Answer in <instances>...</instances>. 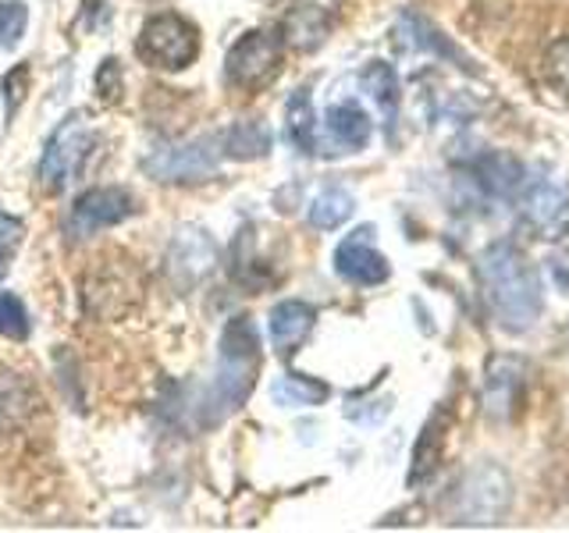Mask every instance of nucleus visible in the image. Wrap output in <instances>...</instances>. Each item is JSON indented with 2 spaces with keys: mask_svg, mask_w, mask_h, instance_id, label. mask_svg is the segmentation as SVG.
I'll return each mask as SVG.
<instances>
[{
  "mask_svg": "<svg viewBox=\"0 0 569 533\" xmlns=\"http://www.w3.org/2000/svg\"><path fill=\"white\" fill-rule=\"evenodd\" d=\"M480 289L488 306L506 331H527L541 316V281L538 271L512 242H495L477 263Z\"/></svg>",
  "mask_w": 569,
  "mask_h": 533,
  "instance_id": "1",
  "label": "nucleus"
},
{
  "mask_svg": "<svg viewBox=\"0 0 569 533\" xmlns=\"http://www.w3.org/2000/svg\"><path fill=\"white\" fill-rule=\"evenodd\" d=\"M260 373V334L249 316H236L221 334V360L213 384L203 399V420L218 423L231 409H239Z\"/></svg>",
  "mask_w": 569,
  "mask_h": 533,
  "instance_id": "2",
  "label": "nucleus"
},
{
  "mask_svg": "<svg viewBox=\"0 0 569 533\" xmlns=\"http://www.w3.org/2000/svg\"><path fill=\"white\" fill-rule=\"evenodd\" d=\"M136 50H139V58L153 68L182 71L196 61V53H200V32H196V26L186 22L182 14H157L142 26Z\"/></svg>",
  "mask_w": 569,
  "mask_h": 533,
  "instance_id": "3",
  "label": "nucleus"
},
{
  "mask_svg": "<svg viewBox=\"0 0 569 533\" xmlns=\"http://www.w3.org/2000/svg\"><path fill=\"white\" fill-rule=\"evenodd\" d=\"M281 71V36L253 29L228 50V79L239 89H260Z\"/></svg>",
  "mask_w": 569,
  "mask_h": 533,
  "instance_id": "4",
  "label": "nucleus"
},
{
  "mask_svg": "<svg viewBox=\"0 0 569 533\" xmlns=\"http://www.w3.org/2000/svg\"><path fill=\"white\" fill-rule=\"evenodd\" d=\"M89 150H93V132L86 129L79 118H71L68 124H61L53 139L47 142L43 160H40V178L50 192L64 189L71 178H76L86 164Z\"/></svg>",
  "mask_w": 569,
  "mask_h": 533,
  "instance_id": "5",
  "label": "nucleus"
},
{
  "mask_svg": "<svg viewBox=\"0 0 569 533\" xmlns=\"http://www.w3.org/2000/svg\"><path fill=\"white\" fill-rule=\"evenodd\" d=\"M218 139H192L182 147H164L147 160V171L160 182H203L218 171Z\"/></svg>",
  "mask_w": 569,
  "mask_h": 533,
  "instance_id": "6",
  "label": "nucleus"
},
{
  "mask_svg": "<svg viewBox=\"0 0 569 533\" xmlns=\"http://www.w3.org/2000/svg\"><path fill=\"white\" fill-rule=\"evenodd\" d=\"M132 210H136L132 195L124 189H89L79 195L68 213V235L71 242H82L103 228H114L124 218H132Z\"/></svg>",
  "mask_w": 569,
  "mask_h": 533,
  "instance_id": "7",
  "label": "nucleus"
},
{
  "mask_svg": "<svg viewBox=\"0 0 569 533\" xmlns=\"http://www.w3.org/2000/svg\"><path fill=\"white\" fill-rule=\"evenodd\" d=\"M129 278H136V266L129 260H111L107 266H100L97 274H89L86 306L100 316L124 313L139 299V281L129 284Z\"/></svg>",
  "mask_w": 569,
  "mask_h": 533,
  "instance_id": "8",
  "label": "nucleus"
},
{
  "mask_svg": "<svg viewBox=\"0 0 569 533\" xmlns=\"http://www.w3.org/2000/svg\"><path fill=\"white\" fill-rule=\"evenodd\" d=\"M335 271L342 274L346 281H352V284H381V281H388V274H391V266H388V260L378 253V249L370 245V228H363V231H356V235H349L342 245L335 249Z\"/></svg>",
  "mask_w": 569,
  "mask_h": 533,
  "instance_id": "9",
  "label": "nucleus"
},
{
  "mask_svg": "<svg viewBox=\"0 0 569 533\" xmlns=\"http://www.w3.org/2000/svg\"><path fill=\"white\" fill-rule=\"evenodd\" d=\"M328 32H331V14L325 4H313V0L292 4L281 22V40L296 50H317L328 40Z\"/></svg>",
  "mask_w": 569,
  "mask_h": 533,
  "instance_id": "10",
  "label": "nucleus"
},
{
  "mask_svg": "<svg viewBox=\"0 0 569 533\" xmlns=\"http://www.w3.org/2000/svg\"><path fill=\"white\" fill-rule=\"evenodd\" d=\"M313 320H317V313L310 302H299V299L278 302L271 310V320H267V328H271V345L281 355H292L313 331Z\"/></svg>",
  "mask_w": 569,
  "mask_h": 533,
  "instance_id": "11",
  "label": "nucleus"
},
{
  "mask_svg": "<svg viewBox=\"0 0 569 533\" xmlns=\"http://www.w3.org/2000/svg\"><path fill=\"white\" fill-rule=\"evenodd\" d=\"M36 409V391L26 378H18L14 370L0 366V434L14 431L18 423H26Z\"/></svg>",
  "mask_w": 569,
  "mask_h": 533,
  "instance_id": "12",
  "label": "nucleus"
},
{
  "mask_svg": "<svg viewBox=\"0 0 569 533\" xmlns=\"http://www.w3.org/2000/svg\"><path fill=\"white\" fill-rule=\"evenodd\" d=\"M328 132L331 139L338 142V147H346V150H363L367 142H370V132H373V124L367 118V111L360 103H335L328 107Z\"/></svg>",
  "mask_w": 569,
  "mask_h": 533,
  "instance_id": "13",
  "label": "nucleus"
},
{
  "mask_svg": "<svg viewBox=\"0 0 569 533\" xmlns=\"http://www.w3.org/2000/svg\"><path fill=\"white\" fill-rule=\"evenodd\" d=\"M445 431H449V413L438 409V413L427 420L423 434L413 449V470H409V484H423L427 476L438 470V462L445 455Z\"/></svg>",
  "mask_w": 569,
  "mask_h": 533,
  "instance_id": "14",
  "label": "nucleus"
},
{
  "mask_svg": "<svg viewBox=\"0 0 569 533\" xmlns=\"http://www.w3.org/2000/svg\"><path fill=\"white\" fill-rule=\"evenodd\" d=\"M360 86L367 89L373 100H378L381 114L388 121H396V114H399V76H396V68L385 64V61H373V64L363 68Z\"/></svg>",
  "mask_w": 569,
  "mask_h": 533,
  "instance_id": "15",
  "label": "nucleus"
},
{
  "mask_svg": "<svg viewBox=\"0 0 569 533\" xmlns=\"http://www.w3.org/2000/svg\"><path fill=\"white\" fill-rule=\"evenodd\" d=\"M520 378H523V366L516 360H495L491 363V370H488V409L495 416L509 413V405L516 402L512 388H520Z\"/></svg>",
  "mask_w": 569,
  "mask_h": 533,
  "instance_id": "16",
  "label": "nucleus"
},
{
  "mask_svg": "<svg viewBox=\"0 0 569 533\" xmlns=\"http://www.w3.org/2000/svg\"><path fill=\"white\" fill-rule=\"evenodd\" d=\"M271 150V132L260 121H239L236 129L224 135V153L236 160H253Z\"/></svg>",
  "mask_w": 569,
  "mask_h": 533,
  "instance_id": "17",
  "label": "nucleus"
},
{
  "mask_svg": "<svg viewBox=\"0 0 569 533\" xmlns=\"http://www.w3.org/2000/svg\"><path fill=\"white\" fill-rule=\"evenodd\" d=\"M271 395H274L278 405H320L331 395V388L325 381L302 378V373H289V378H281L274 384Z\"/></svg>",
  "mask_w": 569,
  "mask_h": 533,
  "instance_id": "18",
  "label": "nucleus"
},
{
  "mask_svg": "<svg viewBox=\"0 0 569 533\" xmlns=\"http://www.w3.org/2000/svg\"><path fill=\"white\" fill-rule=\"evenodd\" d=\"M352 195L346 189H325L310 207V224L320 231H331L338 224H346L352 218Z\"/></svg>",
  "mask_w": 569,
  "mask_h": 533,
  "instance_id": "19",
  "label": "nucleus"
},
{
  "mask_svg": "<svg viewBox=\"0 0 569 533\" xmlns=\"http://www.w3.org/2000/svg\"><path fill=\"white\" fill-rule=\"evenodd\" d=\"M289 139L302 153L317 150V124H313V103L307 89H296V97L289 100Z\"/></svg>",
  "mask_w": 569,
  "mask_h": 533,
  "instance_id": "20",
  "label": "nucleus"
},
{
  "mask_svg": "<svg viewBox=\"0 0 569 533\" xmlns=\"http://www.w3.org/2000/svg\"><path fill=\"white\" fill-rule=\"evenodd\" d=\"M26 26H29V8L22 4V0H8V4H0V50H14L18 43H22Z\"/></svg>",
  "mask_w": 569,
  "mask_h": 533,
  "instance_id": "21",
  "label": "nucleus"
},
{
  "mask_svg": "<svg viewBox=\"0 0 569 533\" xmlns=\"http://www.w3.org/2000/svg\"><path fill=\"white\" fill-rule=\"evenodd\" d=\"M545 79L551 89H559V93L569 100V36L566 40H556L548 50H545Z\"/></svg>",
  "mask_w": 569,
  "mask_h": 533,
  "instance_id": "22",
  "label": "nucleus"
},
{
  "mask_svg": "<svg viewBox=\"0 0 569 533\" xmlns=\"http://www.w3.org/2000/svg\"><path fill=\"white\" fill-rule=\"evenodd\" d=\"M0 334L11 338V342L29 338V313L22 306V299L11 292H0Z\"/></svg>",
  "mask_w": 569,
  "mask_h": 533,
  "instance_id": "23",
  "label": "nucleus"
},
{
  "mask_svg": "<svg viewBox=\"0 0 569 533\" xmlns=\"http://www.w3.org/2000/svg\"><path fill=\"white\" fill-rule=\"evenodd\" d=\"M18 242H22V221L8 218V213H0V274L8 271V263L14 257Z\"/></svg>",
  "mask_w": 569,
  "mask_h": 533,
  "instance_id": "24",
  "label": "nucleus"
},
{
  "mask_svg": "<svg viewBox=\"0 0 569 533\" xmlns=\"http://www.w3.org/2000/svg\"><path fill=\"white\" fill-rule=\"evenodd\" d=\"M548 271L551 278H556L559 289L569 295V231L556 242V249H551V257H548Z\"/></svg>",
  "mask_w": 569,
  "mask_h": 533,
  "instance_id": "25",
  "label": "nucleus"
},
{
  "mask_svg": "<svg viewBox=\"0 0 569 533\" xmlns=\"http://www.w3.org/2000/svg\"><path fill=\"white\" fill-rule=\"evenodd\" d=\"M97 89L103 93V100H118L121 97V68H118V61H111V58L103 61L100 76H97Z\"/></svg>",
  "mask_w": 569,
  "mask_h": 533,
  "instance_id": "26",
  "label": "nucleus"
},
{
  "mask_svg": "<svg viewBox=\"0 0 569 533\" xmlns=\"http://www.w3.org/2000/svg\"><path fill=\"white\" fill-rule=\"evenodd\" d=\"M26 82H29V68L26 64H18L11 76L4 79V103H8V111H14L18 103H22L26 97Z\"/></svg>",
  "mask_w": 569,
  "mask_h": 533,
  "instance_id": "27",
  "label": "nucleus"
}]
</instances>
